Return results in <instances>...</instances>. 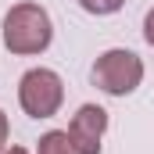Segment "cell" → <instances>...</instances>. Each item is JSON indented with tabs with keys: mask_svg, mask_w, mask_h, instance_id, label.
Instances as JSON below:
<instances>
[{
	"mask_svg": "<svg viewBox=\"0 0 154 154\" xmlns=\"http://www.w3.org/2000/svg\"><path fill=\"white\" fill-rule=\"evenodd\" d=\"M140 79H143V61H140L133 50H108V54H100L97 65H93V82H97L104 93H111V97L133 93V90L140 86Z\"/></svg>",
	"mask_w": 154,
	"mask_h": 154,
	"instance_id": "7a4b0ae2",
	"label": "cell"
},
{
	"mask_svg": "<svg viewBox=\"0 0 154 154\" xmlns=\"http://www.w3.org/2000/svg\"><path fill=\"white\" fill-rule=\"evenodd\" d=\"M108 129V111L97 104H82L68 125V140L75 154H100V136Z\"/></svg>",
	"mask_w": 154,
	"mask_h": 154,
	"instance_id": "277c9868",
	"label": "cell"
},
{
	"mask_svg": "<svg viewBox=\"0 0 154 154\" xmlns=\"http://www.w3.org/2000/svg\"><path fill=\"white\" fill-rule=\"evenodd\" d=\"M18 100L25 108V115L32 118H50L57 115L61 100H65V86H61V75L50 72V68H32L22 75V86H18Z\"/></svg>",
	"mask_w": 154,
	"mask_h": 154,
	"instance_id": "3957f363",
	"label": "cell"
},
{
	"mask_svg": "<svg viewBox=\"0 0 154 154\" xmlns=\"http://www.w3.org/2000/svg\"><path fill=\"white\" fill-rule=\"evenodd\" d=\"M7 154H29V151H22V147H11V151H7Z\"/></svg>",
	"mask_w": 154,
	"mask_h": 154,
	"instance_id": "9c48e42d",
	"label": "cell"
},
{
	"mask_svg": "<svg viewBox=\"0 0 154 154\" xmlns=\"http://www.w3.org/2000/svg\"><path fill=\"white\" fill-rule=\"evenodd\" d=\"M143 39L154 47V11H147V18H143Z\"/></svg>",
	"mask_w": 154,
	"mask_h": 154,
	"instance_id": "52a82bcc",
	"label": "cell"
},
{
	"mask_svg": "<svg viewBox=\"0 0 154 154\" xmlns=\"http://www.w3.org/2000/svg\"><path fill=\"white\" fill-rule=\"evenodd\" d=\"M50 14L39 4H14L4 18V43L11 54H39L50 47Z\"/></svg>",
	"mask_w": 154,
	"mask_h": 154,
	"instance_id": "6da1fadb",
	"label": "cell"
},
{
	"mask_svg": "<svg viewBox=\"0 0 154 154\" xmlns=\"http://www.w3.org/2000/svg\"><path fill=\"white\" fill-rule=\"evenodd\" d=\"M36 154H75V147H72V140H68V133H43L39 136V147Z\"/></svg>",
	"mask_w": 154,
	"mask_h": 154,
	"instance_id": "5b68a950",
	"label": "cell"
},
{
	"mask_svg": "<svg viewBox=\"0 0 154 154\" xmlns=\"http://www.w3.org/2000/svg\"><path fill=\"white\" fill-rule=\"evenodd\" d=\"M4 143H7V115L0 111V151H4Z\"/></svg>",
	"mask_w": 154,
	"mask_h": 154,
	"instance_id": "ba28073f",
	"label": "cell"
},
{
	"mask_svg": "<svg viewBox=\"0 0 154 154\" xmlns=\"http://www.w3.org/2000/svg\"><path fill=\"white\" fill-rule=\"evenodd\" d=\"M79 4H82V11H90V14H115L125 0H79Z\"/></svg>",
	"mask_w": 154,
	"mask_h": 154,
	"instance_id": "8992f818",
	"label": "cell"
}]
</instances>
